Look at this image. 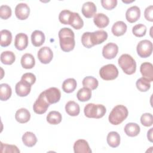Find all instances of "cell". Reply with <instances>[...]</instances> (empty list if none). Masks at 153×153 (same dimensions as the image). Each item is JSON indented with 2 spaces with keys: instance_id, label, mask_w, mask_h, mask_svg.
<instances>
[{
  "instance_id": "cell-5",
  "label": "cell",
  "mask_w": 153,
  "mask_h": 153,
  "mask_svg": "<svg viewBox=\"0 0 153 153\" xmlns=\"http://www.w3.org/2000/svg\"><path fill=\"white\" fill-rule=\"evenodd\" d=\"M99 75L103 80H114L118 76V70L114 65L108 64L103 66L100 69Z\"/></svg>"
},
{
  "instance_id": "cell-15",
  "label": "cell",
  "mask_w": 153,
  "mask_h": 153,
  "mask_svg": "<svg viewBox=\"0 0 153 153\" xmlns=\"http://www.w3.org/2000/svg\"><path fill=\"white\" fill-rule=\"evenodd\" d=\"M140 72L142 77L147 79L150 82L153 81V66L149 62H144L141 64Z\"/></svg>"
},
{
  "instance_id": "cell-32",
  "label": "cell",
  "mask_w": 153,
  "mask_h": 153,
  "mask_svg": "<svg viewBox=\"0 0 153 153\" xmlns=\"http://www.w3.org/2000/svg\"><path fill=\"white\" fill-rule=\"evenodd\" d=\"M16 60V56L13 51H5L1 54V62L7 65H12Z\"/></svg>"
},
{
  "instance_id": "cell-35",
  "label": "cell",
  "mask_w": 153,
  "mask_h": 153,
  "mask_svg": "<svg viewBox=\"0 0 153 153\" xmlns=\"http://www.w3.org/2000/svg\"><path fill=\"white\" fill-rule=\"evenodd\" d=\"M76 97L80 102L88 101L91 97V91L90 89L84 87L78 91Z\"/></svg>"
},
{
  "instance_id": "cell-23",
  "label": "cell",
  "mask_w": 153,
  "mask_h": 153,
  "mask_svg": "<svg viewBox=\"0 0 153 153\" xmlns=\"http://www.w3.org/2000/svg\"><path fill=\"white\" fill-rule=\"evenodd\" d=\"M20 63L23 68L29 69L34 67L35 65V60L32 54L30 53H25L22 56Z\"/></svg>"
},
{
  "instance_id": "cell-12",
  "label": "cell",
  "mask_w": 153,
  "mask_h": 153,
  "mask_svg": "<svg viewBox=\"0 0 153 153\" xmlns=\"http://www.w3.org/2000/svg\"><path fill=\"white\" fill-rule=\"evenodd\" d=\"M29 7L25 3H20L15 8V15L16 17L21 20H26L29 16Z\"/></svg>"
},
{
  "instance_id": "cell-22",
  "label": "cell",
  "mask_w": 153,
  "mask_h": 153,
  "mask_svg": "<svg viewBox=\"0 0 153 153\" xmlns=\"http://www.w3.org/2000/svg\"><path fill=\"white\" fill-rule=\"evenodd\" d=\"M127 29V26L124 22L117 21L112 25L111 31L114 35L116 36H120L126 32Z\"/></svg>"
},
{
  "instance_id": "cell-39",
  "label": "cell",
  "mask_w": 153,
  "mask_h": 153,
  "mask_svg": "<svg viewBox=\"0 0 153 153\" xmlns=\"http://www.w3.org/2000/svg\"><path fill=\"white\" fill-rule=\"evenodd\" d=\"M141 124L145 127H150L153 124V117L151 113L143 114L140 117Z\"/></svg>"
},
{
  "instance_id": "cell-18",
  "label": "cell",
  "mask_w": 153,
  "mask_h": 153,
  "mask_svg": "<svg viewBox=\"0 0 153 153\" xmlns=\"http://www.w3.org/2000/svg\"><path fill=\"white\" fill-rule=\"evenodd\" d=\"M97 11L96 6L93 2H85L81 8V12L83 16L88 19L93 17Z\"/></svg>"
},
{
  "instance_id": "cell-45",
  "label": "cell",
  "mask_w": 153,
  "mask_h": 153,
  "mask_svg": "<svg viewBox=\"0 0 153 153\" xmlns=\"http://www.w3.org/2000/svg\"><path fill=\"white\" fill-rule=\"evenodd\" d=\"M144 16L146 20L153 22V6L149 5L146 8L144 11Z\"/></svg>"
},
{
  "instance_id": "cell-11",
  "label": "cell",
  "mask_w": 153,
  "mask_h": 153,
  "mask_svg": "<svg viewBox=\"0 0 153 153\" xmlns=\"http://www.w3.org/2000/svg\"><path fill=\"white\" fill-rule=\"evenodd\" d=\"M118 52V45L114 42H109L103 46L102 55L106 59H112L116 57Z\"/></svg>"
},
{
  "instance_id": "cell-13",
  "label": "cell",
  "mask_w": 153,
  "mask_h": 153,
  "mask_svg": "<svg viewBox=\"0 0 153 153\" xmlns=\"http://www.w3.org/2000/svg\"><path fill=\"white\" fill-rule=\"evenodd\" d=\"M16 94L20 97H25L27 96L31 90V85L27 82L20 80L18 82L15 87Z\"/></svg>"
},
{
  "instance_id": "cell-44",
  "label": "cell",
  "mask_w": 153,
  "mask_h": 153,
  "mask_svg": "<svg viewBox=\"0 0 153 153\" xmlns=\"http://www.w3.org/2000/svg\"><path fill=\"white\" fill-rule=\"evenodd\" d=\"M89 34H90L89 32H84L81 36V43L83 45V46H84L87 48H90L93 47L90 41Z\"/></svg>"
},
{
  "instance_id": "cell-26",
  "label": "cell",
  "mask_w": 153,
  "mask_h": 153,
  "mask_svg": "<svg viewBox=\"0 0 153 153\" xmlns=\"http://www.w3.org/2000/svg\"><path fill=\"white\" fill-rule=\"evenodd\" d=\"M65 111L69 115L75 117L79 115L80 112V108L77 103L71 100L66 103L65 105Z\"/></svg>"
},
{
  "instance_id": "cell-37",
  "label": "cell",
  "mask_w": 153,
  "mask_h": 153,
  "mask_svg": "<svg viewBox=\"0 0 153 153\" xmlns=\"http://www.w3.org/2000/svg\"><path fill=\"white\" fill-rule=\"evenodd\" d=\"M146 27L145 25L140 23L134 25L132 28V33L136 37H142L145 35Z\"/></svg>"
},
{
  "instance_id": "cell-43",
  "label": "cell",
  "mask_w": 153,
  "mask_h": 153,
  "mask_svg": "<svg viewBox=\"0 0 153 153\" xmlns=\"http://www.w3.org/2000/svg\"><path fill=\"white\" fill-rule=\"evenodd\" d=\"M22 80H23L27 83H29L30 85H33L36 81V76L35 75L30 72H27L24 74L21 78Z\"/></svg>"
},
{
  "instance_id": "cell-29",
  "label": "cell",
  "mask_w": 153,
  "mask_h": 153,
  "mask_svg": "<svg viewBox=\"0 0 153 153\" xmlns=\"http://www.w3.org/2000/svg\"><path fill=\"white\" fill-rule=\"evenodd\" d=\"M77 83L74 78H68L62 84V90L66 93H72L76 88Z\"/></svg>"
},
{
  "instance_id": "cell-46",
  "label": "cell",
  "mask_w": 153,
  "mask_h": 153,
  "mask_svg": "<svg viewBox=\"0 0 153 153\" xmlns=\"http://www.w3.org/2000/svg\"><path fill=\"white\" fill-rule=\"evenodd\" d=\"M152 128H150L149 130L148 131V133H147V137H148V139L151 142H152Z\"/></svg>"
},
{
  "instance_id": "cell-1",
  "label": "cell",
  "mask_w": 153,
  "mask_h": 153,
  "mask_svg": "<svg viewBox=\"0 0 153 153\" xmlns=\"http://www.w3.org/2000/svg\"><path fill=\"white\" fill-rule=\"evenodd\" d=\"M61 49L65 52L74 50L75 45V35L73 30L69 27L62 28L58 33Z\"/></svg>"
},
{
  "instance_id": "cell-42",
  "label": "cell",
  "mask_w": 153,
  "mask_h": 153,
  "mask_svg": "<svg viewBox=\"0 0 153 153\" xmlns=\"http://www.w3.org/2000/svg\"><path fill=\"white\" fill-rule=\"evenodd\" d=\"M102 7L108 10H111L116 7L117 5V0H101Z\"/></svg>"
},
{
  "instance_id": "cell-20",
  "label": "cell",
  "mask_w": 153,
  "mask_h": 153,
  "mask_svg": "<svg viewBox=\"0 0 153 153\" xmlns=\"http://www.w3.org/2000/svg\"><path fill=\"white\" fill-rule=\"evenodd\" d=\"M45 37L44 33L38 30H34L31 35V42L33 46L40 47L45 42Z\"/></svg>"
},
{
  "instance_id": "cell-16",
  "label": "cell",
  "mask_w": 153,
  "mask_h": 153,
  "mask_svg": "<svg viewBox=\"0 0 153 153\" xmlns=\"http://www.w3.org/2000/svg\"><path fill=\"white\" fill-rule=\"evenodd\" d=\"M28 45V37L24 33H19L15 36L14 47L20 51L25 50Z\"/></svg>"
},
{
  "instance_id": "cell-17",
  "label": "cell",
  "mask_w": 153,
  "mask_h": 153,
  "mask_svg": "<svg viewBox=\"0 0 153 153\" xmlns=\"http://www.w3.org/2000/svg\"><path fill=\"white\" fill-rule=\"evenodd\" d=\"M74 151L75 153H91L92 151L89 145L84 139H78L74 143Z\"/></svg>"
},
{
  "instance_id": "cell-6",
  "label": "cell",
  "mask_w": 153,
  "mask_h": 153,
  "mask_svg": "<svg viewBox=\"0 0 153 153\" xmlns=\"http://www.w3.org/2000/svg\"><path fill=\"white\" fill-rule=\"evenodd\" d=\"M152 43L148 39L142 40L137 45V53L142 58H146L150 56L152 53Z\"/></svg>"
},
{
  "instance_id": "cell-40",
  "label": "cell",
  "mask_w": 153,
  "mask_h": 153,
  "mask_svg": "<svg viewBox=\"0 0 153 153\" xmlns=\"http://www.w3.org/2000/svg\"><path fill=\"white\" fill-rule=\"evenodd\" d=\"M11 8L7 5H2L0 7V17L2 19L7 20L11 16Z\"/></svg>"
},
{
  "instance_id": "cell-2",
  "label": "cell",
  "mask_w": 153,
  "mask_h": 153,
  "mask_svg": "<svg viewBox=\"0 0 153 153\" xmlns=\"http://www.w3.org/2000/svg\"><path fill=\"white\" fill-rule=\"evenodd\" d=\"M128 112L127 108L123 105L115 106L109 115V123L113 125L120 124L128 117Z\"/></svg>"
},
{
  "instance_id": "cell-33",
  "label": "cell",
  "mask_w": 153,
  "mask_h": 153,
  "mask_svg": "<svg viewBox=\"0 0 153 153\" xmlns=\"http://www.w3.org/2000/svg\"><path fill=\"white\" fill-rule=\"evenodd\" d=\"M46 120L49 124L56 125L62 121V117L59 112L56 111H52L48 114Z\"/></svg>"
},
{
  "instance_id": "cell-10",
  "label": "cell",
  "mask_w": 153,
  "mask_h": 153,
  "mask_svg": "<svg viewBox=\"0 0 153 153\" xmlns=\"http://www.w3.org/2000/svg\"><path fill=\"white\" fill-rule=\"evenodd\" d=\"M37 57L41 63L43 64H48L52 60L53 53L50 47L45 46L39 50Z\"/></svg>"
},
{
  "instance_id": "cell-7",
  "label": "cell",
  "mask_w": 153,
  "mask_h": 153,
  "mask_svg": "<svg viewBox=\"0 0 153 153\" xmlns=\"http://www.w3.org/2000/svg\"><path fill=\"white\" fill-rule=\"evenodd\" d=\"M49 106L50 104L47 102L42 91L39 94L38 97L34 102L33 109V111L37 114H43L47 111Z\"/></svg>"
},
{
  "instance_id": "cell-19",
  "label": "cell",
  "mask_w": 153,
  "mask_h": 153,
  "mask_svg": "<svg viewBox=\"0 0 153 153\" xmlns=\"http://www.w3.org/2000/svg\"><path fill=\"white\" fill-rule=\"evenodd\" d=\"M93 22L99 28H104L109 23V17L103 13H97L94 16Z\"/></svg>"
},
{
  "instance_id": "cell-4",
  "label": "cell",
  "mask_w": 153,
  "mask_h": 153,
  "mask_svg": "<svg viewBox=\"0 0 153 153\" xmlns=\"http://www.w3.org/2000/svg\"><path fill=\"white\" fill-rule=\"evenodd\" d=\"M106 112L105 106L102 104L90 103L86 105L84 109V115L90 118H101L105 115Z\"/></svg>"
},
{
  "instance_id": "cell-25",
  "label": "cell",
  "mask_w": 153,
  "mask_h": 153,
  "mask_svg": "<svg viewBox=\"0 0 153 153\" xmlns=\"http://www.w3.org/2000/svg\"><path fill=\"white\" fill-rule=\"evenodd\" d=\"M125 133L130 137L137 136L140 131L139 126L134 123H127L124 128Z\"/></svg>"
},
{
  "instance_id": "cell-38",
  "label": "cell",
  "mask_w": 153,
  "mask_h": 153,
  "mask_svg": "<svg viewBox=\"0 0 153 153\" xmlns=\"http://www.w3.org/2000/svg\"><path fill=\"white\" fill-rule=\"evenodd\" d=\"M71 14L72 12L68 10H64L61 11L59 15V20L60 22L64 25H69Z\"/></svg>"
},
{
  "instance_id": "cell-28",
  "label": "cell",
  "mask_w": 153,
  "mask_h": 153,
  "mask_svg": "<svg viewBox=\"0 0 153 153\" xmlns=\"http://www.w3.org/2000/svg\"><path fill=\"white\" fill-rule=\"evenodd\" d=\"M108 145L112 148H117L120 144V136L117 131H111L106 138Z\"/></svg>"
},
{
  "instance_id": "cell-24",
  "label": "cell",
  "mask_w": 153,
  "mask_h": 153,
  "mask_svg": "<svg viewBox=\"0 0 153 153\" xmlns=\"http://www.w3.org/2000/svg\"><path fill=\"white\" fill-rule=\"evenodd\" d=\"M69 25L76 30L81 29L84 26V22L78 13L72 12L69 19Z\"/></svg>"
},
{
  "instance_id": "cell-31",
  "label": "cell",
  "mask_w": 153,
  "mask_h": 153,
  "mask_svg": "<svg viewBox=\"0 0 153 153\" xmlns=\"http://www.w3.org/2000/svg\"><path fill=\"white\" fill-rule=\"evenodd\" d=\"M12 94V90L11 87L5 83L0 84V100L2 101H6L9 99Z\"/></svg>"
},
{
  "instance_id": "cell-36",
  "label": "cell",
  "mask_w": 153,
  "mask_h": 153,
  "mask_svg": "<svg viewBox=\"0 0 153 153\" xmlns=\"http://www.w3.org/2000/svg\"><path fill=\"white\" fill-rule=\"evenodd\" d=\"M136 85L139 91L141 92H146L151 88L150 82L143 77H141L136 81Z\"/></svg>"
},
{
  "instance_id": "cell-47",
  "label": "cell",
  "mask_w": 153,
  "mask_h": 153,
  "mask_svg": "<svg viewBox=\"0 0 153 153\" xmlns=\"http://www.w3.org/2000/svg\"><path fill=\"white\" fill-rule=\"evenodd\" d=\"M123 2H124V3H131V2H133V1H134H134H130V2H128V1H122Z\"/></svg>"
},
{
  "instance_id": "cell-21",
  "label": "cell",
  "mask_w": 153,
  "mask_h": 153,
  "mask_svg": "<svg viewBox=\"0 0 153 153\" xmlns=\"http://www.w3.org/2000/svg\"><path fill=\"white\" fill-rule=\"evenodd\" d=\"M15 118L19 123L24 124L29 121L30 118V114L27 109L22 108L16 111Z\"/></svg>"
},
{
  "instance_id": "cell-27",
  "label": "cell",
  "mask_w": 153,
  "mask_h": 153,
  "mask_svg": "<svg viewBox=\"0 0 153 153\" xmlns=\"http://www.w3.org/2000/svg\"><path fill=\"white\" fill-rule=\"evenodd\" d=\"M22 142L27 147H32L37 142V138L35 134L31 131H26L22 136Z\"/></svg>"
},
{
  "instance_id": "cell-14",
  "label": "cell",
  "mask_w": 153,
  "mask_h": 153,
  "mask_svg": "<svg viewBox=\"0 0 153 153\" xmlns=\"http://www.w3.org/2000/svg\"><path fill=\"white\" fill-rule=\"evenodd\" d=\"M140 17V10L137 6H132L127 9L126 18L127 22L133 23L137 21Z\"/></svg>"
},
{
  "instance_id": "cell-41",
  "label": "cell",
  "mask_w": 153,
  "mask_h": 153,
  "mask_svg": "<svg viewBox=\"0 0 153 153\" xmlns=\"http://www.w3.org/2000/svg\"><path fill=\"white\" fill-rule=\"evenodd\" d=\"M1 152H20L18 148L14 145H8L1 142Z\"/></svg>"
},
{
  "instance_id": "cell-3",
  "label": "cell",
  "mask_w": 153,
  "mask_h": 153,
  "mask_svg": "<svg viewBox=\"0 0 153 153\" xmlns=\"http://www.w3.org/2000/svg\"><path fill=\"white\" fill-rule=\"evenodd\" d=\"M118 65L127 75L133 74L136 70L135 60L128 54H122L118 60Z\"/></svg>"
},
{
  "instance_id": "cell-30",
  "label": "cell",
  "mask_w": 153,
  "mask_h": 153,
  "mask_svg": "<svg viewBox=\"0 0 153 153\" xmlns=\"http://www.w3.org/2000/svg\"><path fill=\"white\" fill-rule=\"evenodd\" d=\"M1 42L0 45L1 47H6L10 45L12 41V34L10 31L7 29H3L0 32Z\"/></svg>"
},
{
  "instance_id": "cell-8",
  "label": "cell",
  "mask_w": 153,
  "mask_h": 153,
  "mask_svg": "<svg viewBox=\"0 0 153 153\" xmlns=\"http://www.w3.org/2000/svg\"><path fill=\"white\" fill-rule=\"evenodd\" d=\"M108 38V33L103 30H99L93 32H90L89 39L92 47L100 44Z\"/></svg>"
},
{
  "instance_id": "cell-34",
  "label": "cell",
  "mask_w": 153,
  "mask_h": 153,
  "mask_svg": "<svg viewBox=\"0 0 153 153\" xmlns=\"http://www.w3.org/2000/svg\"><path fill=\"white\" fill-rule=\"evenodd\" d=\"M82 84L84 87H87L91 90H93L97 88L99 82L96 78L91 76H87L82 79Z\"/></svg>"
},
{
  "instance_id": "cell-9",
  "label": "cell",
  "mask_w": 153,
  "mask_h": 153,
  "mask_svg": "<svg viewBox=\"0 0 153 153\" xmlns=\"http://www.w3.org/2000/svg\"><path fill=\"white\" fill-rule=\"evenodd\" d=\"M44 96L50 105L58 102L61 97V93L56 87H50L43 91Z\"/></svg>"
}]
</instances>
